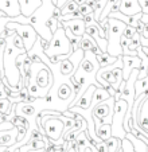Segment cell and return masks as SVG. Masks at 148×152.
<instances>
[{
  "mask_svg": "<svg viewBox=\"0 0 148 152\" xmlns=\"http://www.w3.org/2000/svg\"><path fill=\"white\" fill-rule=\"evenodd\" d=\"M140 8H141V12L144 15H148V0H139Z\"/></svg>",
  "mask_w": 148,
  "mask_h": 152,
  "instance_id": "35",
  "label": "cell"
},
{
  "mask_svg": "<svg viewBox=\"0 0 148 152\" xmlns=\"http://www.w3.org/2000/svg\"><path fill=\"white\" fill-rule=\"evenodd\" d=\"M78 11H80V14L82 15V16H86V15L93 14V8H92V7H89L86 3H85V4H82V6H80Z\"/></svg>",
  "mask_w": 148,
  "mask_h": 152,
  "instance_id": "33",
  "label": "cell"
},
{
  "mask_svg": "<svg viewBox=\"0 0 148 152\" xmlns=\"http://www.w3.org/2000/svg\"><path fill=\"white\" fill-rule=\"evenodd\" d=\"M140 42H141V47H147L148 49V38H143L140 35Z\"/></svg>",
  "mask_w": 148,
  "mask_h": 152,
  "instance_id": "40",
  "label": "cell"
},
{
  "mask_svg": "<svg viewBox=\"0 0 148 152\" xmlns=\"http://www.w3.org/2000/svg\"><path fill=\"white\" fill-rule=\"evenodd\" d=\"M122 81H128L132 72L136 69H140L141 59L139 57H132V55H122Z\"/></svg>",
  "mask_w": 148,
  "mask_h": 152,
  "instance_id": "6",
  "label": "cell"
},
{
  "mask_svg": "<svg viewBox=\"0 0 148 152\" xmlns=\"http://www.w3.org/2000/svg\"><path fill=\"white\" fill-rule=\"evenodd\" d=\"M145 92H148V75L143 80H137L135 83V100L144 94Z\"/></svg>",
  "mask_w": 148,
  "mask_h": 152,
  "instance_id": "21",
  "label": "cell"
},
{
  "mask_svg": "<svg viewBox=\"0 0 148 152\" xmlns=\"http://www.w3.org/2000/svg\"><path fill=\"white\" fill-rule=\"evenodd\" d=\"M75 63L73 62L71 59H63L62 62L59 63V73L62 75H70L74 73V70H75Z\"/></svg>",
  "mask_w": 148,
  "mask_h": 152,
  "instance_id": "19",
  "label": "cell"
},
{
  "mask_svg": "<svg viewBox=\"0 0 148 152\" xmlns=\"http://www.w3.org/2000/svg\"><path fill=\"white\" fill-rule=\"evenodd\" d=\"M78 72H82L85 74H93L94 73V65L93 62L88 59V57H84V59L80 62V67H78Z\"/></svg>",
  "mask_w": 148,
  "mask_h": 152,
  "instance_id": "23",
  "label": "cell"
},
{
  "mask_svg": "<svg viewBox=\"0 0 148 152\" xmlns=\"http://www.w3.org/2000/svg\"><path fill=\"white\" fill-rule=\"evenodd\" d=\"M109 98H111V96H109L108 90H106L105 88H97L96 92H94V94H93V100H92L90 108L93 109V108H96L98 104L104 102V101L109 100Z\"/></svg>",
  "mask_w": 148,
  "mask_h": 152,
  "instance_id": "16",
  "label": "cell"
},
{
  "mask_svg": "<svg viewBox=\"0 0 148 152\" xmlns=\"http://www.w3.org/2000/svg\"><path fill=\"white\" fill-rule=\"evenodd\" d=\"M51 1H53V3H54V6H55V3H57V1H55V0H51Z\"/></svg>",
  "mask_w": 148,
  "mask_h": 152,
  "instance_id": "49",
  "label": "cell"
},
{
  "mask_svg": "<svg viewBox=\"0 0 148 152\" xmlns=\"http://www.w3.org/2000/svg\"><path fill=\"white\" fill-rule=\"evenodd\" d=\"M105 143H106V145H108L109 152H117L121 149V140L114 137V136H112L111 139H108Z\"/></svg>",
  "mask_w": 148,
  "mask_h": 152,
  "instance_id": "26",
  "label": "cell"
},
{
  "mask_svg": "<svg viewBox=\"0 0 148 152\" xmlns=\"http://www.w3.org/2000/svg\"><path fill=\"white\" fill-rule=\"evenodd\" d=\"M108 53L112 57H122V47L120 45V39L122 37V32L125 30L127 24L121 20L113 19V18H108Z\"/></svg>",
  "mask_w": 148,
  "mask_h": 152,
  "instance_id": "2",
  "label": "cell"
},
{
  "mask_svg": "<svg viewBox=\"0 0 148 152\" xmlns=\"http://www.w3.org/2000/svg\"><path fill=\"white\" fill-rule=\"evenodd\" d=\"M59 24H61L59 20L54 19V18H50V19H48L47 22L45 23V27H46V28L50 30V32H51V34L54 35L55 32H57V30L59 28Z\"/></svg>",
  "mask_w": 148,
  "mask_h": 152,
  "instance_id": "28",
  "label": "cell"
},
{
  "mask_svg": "<svg viewBox=\"0 0 148 152\" xmlns=\"http://www.w3.org/2000/svg\"><path fill=\"white\" fill-rule=\"evenodd\" d=\"M96 61L100 67H106V66H111V65H114V63L120 62L121 57H112L108 53H105V54L96 55Z\"/></svg>",
  "mask_w": 148,
  "mask_h": 152,
  "instance_id": "17",
  "label": "cell"
},
{
  "mask_svg": "<svg viewBox=\"0 0 148 152\" xmlns=\"http://www.w3.org/2000/svg\"><path fill=\"white\" fill-rule=\"evenodd\" d=\"M144 26H145V24L143 23L141 20H139V22H137V26H136V31L139 32L140 35H141V34H143V31H144Z\"/></svg>",
  "mask_w": 148,
  "mask_h": 152,
  "instance_id": "39",
  "label": "cell"
},
{
  "mask_svg": "<svg viewBox=\"0 0 148 152\" xmlns=\"http://www.w3.org/2000/svg\"><path fill=\"white\" fill-rule=\"evenodd\" d=\"M20 12L24 18H30L42 7V0H19Z\"/></svg>",
  "mask_w": 148,
  "mask_h": 152,
  "instance_id": "9",
  "label": "cell"
},
{
  "mask_svg": "<svg viewBox=\"0 0 148 152\" xmlns=\"http://www.w3.org/2000/svg\"><path fill=\"white\" fill-rule=\"evenodd\" d=\"M1 123H4V115L3 113H0V124Z\"/></svg>",
  "mask_w": 148,
  "mask_h": 152,
  "instance_id": "45",
  "label": "cell"
},
{
  "mask_svg": "<svg viewBox=\"0 0 148 152\" xmlns=\"http://www.w3.org/2000/svg\"><path fill=\"white\" fill-rule=\"evenodd\" d=\"M78 8H80V6H78L74 0H70V1H67V3H66V6L61 10V14H62V16H65V15L73 14V12L78 11Z\"/></svg>",
  "mask_w": 148,
  "mask_h": 152,
  "instance_id": "27",
  "label": "cell"
},
{
  "mask_svg": "<svg viewBox=\"0 0 148 152\" xmlns=\"http://www.w3.org/2000/svg\"><path fill=\"white\" fill-rule=\"evenodd\" d=\"M38 42L40 43V46H42L43 51H45V50L47 49V47H48V43H50V42H47L46 39H43V38H40V37H38Z\"/></svg>",
  "mask_w": 148,
  "mask_h": 152,
  "instance_id": "37",
  "label": "cell"
},
{
  "mask_svg": "<svg viewBox=\"0 0 148 152\" xmlns=\"http://www.w3.org/2000/svg\"><path fill=\"white\" fill-rule=\"evenodd\" d=\"M71 94H73V90H71V88L67 83L59 85V88H58V97H59V100H69L71 97Z\"/></svg>",
  "mask_w": 148,
  "mask_h": 152,
  "instance_id": "24",
  "label": "cell"
},
{
  "mask_svg": "<svg viewBox=\"0 0 148 152\" xmlns=\"http://www.w3.org/2000/svg\"><path fill=\"white\" fill-rule=\"evenodd\" d=\"M136 34H137L136 28H133V27H129V26H127V27H125V30H124V32H122V37L125 38V39L131 40L132 38H133Z\"/></svg>",
  "mask_w": 148,
  "mask_h": 152,
  "instance_id": "31",
  "label": "cell"
},
{
  "mask_svg": "<svg viewBox=\"0 0 148 152\" xmlns=\"http://www.w3.org/2000/svg\"><path fill=\"white\" fill-rule=\"evenodd\" d=\"M141 50H143V53L145 54V57L148 58V49H147V47H141Z\"/></svg>",
  "mask_w": 148,
  "mask_h": 152,
  "instance_id": "44",
  "label": "cell"
},
{
  "mask_svg": "<svg viewBox=\"0 0 148 152\" xmlns=\"http://www.w3.org/2000/svg\"><path fill=\"white\" fill-rule=\"evenodd\" d=\"M120 12L127 16H132L141 12L139 0H120Z\"/></svg>",
  "mask_w": 148,
  "mask_h": 152,
  "instance_id": "11",
  "label": "cell"
},
{
  "mask_svg": "<svg viewBox=\"0 0 148 152\" xmlns=\"http://www.w3.org/2000/svg\"><path fill=\"white\" fill-rule=\"evenodd\" d=\"M143 133H144V136H147V139H148V131H144Z\"/></svg>",
  "mask_w": 148,
  "mask_h": 152,
  "instance_id": "47",
  "label": "cell"
},
{
  "mask_svg": "<svg viewBox=\"0 0 148 152\" xmlns=\"http://www.w3.org/2000/svg\"><path fill=\"white\" fill-rule=\"evenodd\" d=\"M6 30H14L22 38L23 43H24V49H26L27 53L31 51L38 40V32L35 31V28L31 24H20L18 22H8L6 24Z\"/></svg>",
  "mask_w": 148,
  "mask_h": 152,
  "instance_id": "4",
  "label": "cell"
},
{
  "mask_svg": "<svg viewBox=\"0 0 148 152\" xmlns=\"http://www.w3.org/2000/svg\"><path fill=\"white\" fill-rule=\"evenodd\" d=\"M34 113H35V106L32 105V104L24 102V101L15 104V115L16 116H22V117L29 118V117H31Z\"/></svg>",
  "mask_w": 148,
  "mask_h": 152,
  "instance_id": "15",
  "label": "cell"
},
{
  "mask_svg": "<svg viewBox=\"0 0 148 152\" xmlns=\"http://www.w3.org/2000/svg\"><path fill=\"white\" fill-rule=\"evenodd\" d=\"M127 110H128V102L125 100L120 98L114 102V112L113 118H112V135L120 140H122L127 135V132L124 131V118H125Z\"/></svg>",
  "mask_w": 148,
  "mask_h": 152,
  "instance_id": "3",
  "label": "cell"
},
{
  "mask_svg": "<svg viewBox=\"0 0 148 152\" xmlns=\"http://www.w3.org/2000/svg\"><path fill=\"white\" fill-rule=\"evenodd\" d=\"M114 97H111L109 100L104 101V102L98 104V105L96 106V108H93V116H96V117L101 118V120H104V123H105V118L108 117V116H111L112 118H113V112H114Z\"/></svg>",
  "mask_w": 148,
  "mask_h": 152,
  "instance_id": "7",
  "label": "cell"
},
{
  "mask_svg": "<svg viewBox=\"0 0 148 152\" xmlns=\"http://www.w3.org/2000/svg\"><path fill=\"white\" fill-rule=\"evenodd\" d=\"M12 43H14V46L16 47V49H19V50H26V49H24V43H23L22 38H20L18 34H15L14 37H12Z\"/></svg>",
  "mask_w": 148,
  "mask_h": 152,
  "instance_id": "32",
  "label": "cell"
},
{
  "mask_svg": "<svg viewBox=\"0 0 148 152\" xmlns=\"http://www.w3.org/2000/svg\"><path fill=\"white\" fill-rule=\"evenodd\" d=\"M0 11H3L8 18H18L22 15L19 0H0Z\"/></svg>",
  "mask_w": 148,
  "mask_h": 152,
  "instance_id": "8",
  "label": "cell"
},
{
  "mask_svg": "<svg viewBox=\"0 0 148 152\" xmlns=\"http://www.w3.org/2000/svg\"><path fill=\"white\" fill-rule=\"evenodd\" d=\"M4 148H7V147H0V152H3Z\"/></svg>",
  "mask_w": 148,
  "mask_h": 152,
  "instance_id": "48",
  "label": "cell"
},
{
  "mask_svg": "<svg viewBox=\"0 0 148 152\" xmlns=\"http://www.w3.org/2000/svg\"><path fill=\"white\" fill-rule=\"evenodd\" d=\"M141 37H143V38H148V23L144 26V31H143Z\"/></svg>",
  "mask_w": 148,
  "mask_h": 152,
  "instance_id": "41",
  "label": "cell"
},
{
  "mask_svg": "<svg viewBox=\"0 0 148 152\" xmlns=\"http://www.w3.org/2000/svg\"><path fill=\"white\" fill-rule=\"evenodd\" d=\"M74 1H75V3H77L78 6H82V4H85L86 1H88V0H74Z\"/></svg>",
  "mask_w": 148,
  "mask_h": 152,
  "instance_id": "42",
  "label": "cell"
},
{
  "mask_svg": "<svg viewBox=\"0 0 148 152\" xmlns=\"http://www.w3.org/2000/svg\"><path fill=\"white\" fill-rule=\"evenodd\" d=\"M18 128L15 126L14 129L10 131H1L0 132V147H12L18 143Z\"/></svg>",
  "mask_w": 148,
  "mask_h": 152,
  "instance_id": "14",
  "label": "cell"
},
{
  "mask_svg": "<svg viewBox=\"0 0 148 152\" xmlns=\"http://www.w3.org/2000/svg\"><path fill=\"white\" fill-rule=\"evenodd\" d=\"M45 101H46V102H51V101H53L51 94H47V96H46V97H45Z\"/></svg>",
  "mask_w": 148,
  "mask_h": 152,
  "instance_id": "43",
  "label": "cell"
},
{
  "mask_svg": "<svg viewBox=\"0 0 148 152\" xmlns=\"http://www.w3.org/2000/svg\"><path fill=\"white\" fill-rule=\"evenodd\" d=\"M61 116H46L45 118H42L43 133L55 143L62 140L63 132H65V124Z\"/></svg>",
  "mask_w": 148,
  "mask_h": 152,
  "instance_id": "5",
  "label": "cell"
},
{
  "mask_svg": "<svg viewBox=\"0 0 148 152\" xmlns=\"http://www.w3.org/2000/svg\"><path fill=\"white\" fill-rule=\"evenodd\" d=\"M96 136L100 139L101 141H106L111 139L112 136V124H103L101 126L96 128Z\"/></svg>",
  "mask_w": 148,
  "mask_h": 152,
  "instance_id": "18",
  "label": "cell"
},
{
  "mask_svg": "<svg viewBox=\"0 0 148 152\" xmlns=\"http://www.w3.org/2000/svg\"><path fill=\"white\" fill-rule=\"evenodd\" d=\"M62 23H63V27L70 30L74 37L82 38L85 35L86 24L82 19H74V20H69V22H62Z\"/></svg>",
  "mask_w": 148,
  "mask_h": 152,
  "instance_id": "12",
  "label": "cell"
},
{
  "mask_svg": "<svg viewBox=\"0 0 148 152\" xmlns=\"http://www.w3.org/2000/svg\"><path fill=\"white\" fill-rule=\"evenodd\" d=\"M97 86L94 83L88 86V89L82 93V97H80V100L77 101L75 104V108L77 109H82V110H88L90 109V105H92V100H93V94L96 92Z\"/></svg>",
  "mask_w": 148,
  "mask_h": 152,
  "instance_id": "10",
  "label": "cell"
},
{
  "mask_svg": "<svg viewBox=\"0 0 148 152\" xmlns=\"http://www.w3.org/2000/svg\"><path fill=\"white\" fill-rule=\"evenodd\" d=\"M45 54L47 57H53V55H66V57H70V54H74L70 40L66 37V31L62 22H61L59 28L57 30V32L53 35V39L48 43V47L45 50Z\"/></svg>",
  "mask_w": 148,
  "mask_h": 152,
  "instance_id": "1",
  "label": "cell"
},
{
  "mask_svg": "<svg viewBox=\"0 0 148 152\" xmlns=\"http://www.w3.org/2000/svg\"><path fill=\"white\" fill-rule=\"evenodd\" d=\"M12 110H14V104L8 98L0 100V113H3L4 116H8V115H11Z\"/></svg>",
  "mask_w": 148,
  "mask_h": 152,
  "instance_id": "25",
  "label": "cell"
},
{
  "mask_svg": "<svg viewBox=\"0 0 148 152\" xmlns=\"http://www.w3.org/2000/svg\"><path fill=\"white\" fill-rule=\"evenodd\" d=\"M125 137L129 139V141L132 143V145H133V148H135V151H136V152H148V145H147V144L143 143L140 139L135 137L131 132L127 133Z\"/></svg>",
  "mask_w": 148,
  "mask_h": 152,
  "instance_id": "20",
  "label": "cell"
},
{
  "mask_svg": "<svg viewBox=\"0 0 148 152\" xmlns=\"http://www.w3.org/2000/svg\"><path fill=\"white\" fill-rule=\"evenodd\" d=\"M93 1H96V3H97V1H100V0H93Z\"/></svg>",
  "mask_w": 148,
  "mask_h": 152,
  "instance_id": "50",
  "label": "cell"
},
{
  "mask_svg": "<svg viewBox=\"0 0 148 152\" xmlns=\"http://www.w3.org/2000/svg\"><path fill=\"white\" fill-rule=\"evenodd\" d=\"M94 148L97 149V152H109L108 145H106L105 141H101V143L96 144V145H94Z\"/></svg>",
  "mask_w": 148,
  "mask_h": 152,
  "instance_id": "34",
  "label": "cell"
},
{
  "mask_svg": "<svg viewBox=\"0 0 148 152\" xmlns=\"http://www.w3.org/2000/svg\"><path fill=\"white\" fill-rule=\"evenodd\" d=\"M93 43H96V40H94L90 35H88L85 32V35L81 38V42H80V45H78V50H82V51H85V53L90 51Z\"/></svg>",
  "mask_w": 148,
  "mask_h": 152,
  "instance_id": "22",
  "label": "cell"
},
{
  "mask_svg": "<svg viewBox=\"0 0 148 152\" xmlns=\"http://www.w3.org/2000/svg\"><path fill=\"white\" fill-rule=\"evenodd\" d=\"M53 82V73L47 69V67H42L35 75V83L39 88H51Z\"/></svg>",
  "mask_w": 148,
  "mask_h": 152,
  "instance_id": "13",
  "label": "cell"
},
{
  "mask_svg": "<svg viewBox=\"0 0 148 152\" xmlns=\"http://www.w3.org/2000/svg\"><path fill=\"white\" fill-rule=\"evenodd\" d=\"M82 20L85 22L86 26H89V24H92L96 19H94V15H93V14H90V15H86V16H84V19H82Z\"/></svg>",
  "mask_w": 148,
  "mask_h": 152,
  "instance_id": "36",
  "label": "cell"
},
{
  "mask_svg": "<svg viewBox=\"0 0 148 152\" xmlns=\"http://www.w3.org/2000/svg\"><path fill=\"white\" fill-rule=\"evenodd\" d=\"M121 151L122 152H136L133 145H132V143L129 141V139H127V137H124L121 140Z\"/></svg>",
  "mask_w": 148,
  "mask_h": 152,
  "instance_id": "29",
  "label": "cell"
},
{
  "mask_svg": "<svg viewBox=\"0 0 148 152\" xmlns=\"http://www.w3.org/2000/svg\"><path fill=\"white\" fill-rule=\"evenodd\" d=\"M55 1H57V3H55V7H58L59 10H62L63 7L66 6V3L70 1V0H55Z\"/></svg>",
  "mask_w": 148,
  "mask_h": 152,
  "instance_id": "38",
  "label": "cell"
},
{
  "mask_svg": "<svg viewBox=\"0 0 148 152\" xmlns=\"http://www.w3.org/2000/svg\"><path fill=\"white\" fill-rule=\"evenodd\" d=\"M27 89H29L30 96H32V97H35V98L42 97V94H40V88L37 85V83H30V86Z\"/></svg>",
  "mask_w": 148,
  "mask_h": 152,
  "instance_id": "30",
  "label": "cell"
},
{
  "mask_svg": "<svg viewBox=\"0 0 148 152\" xmlns=\"http://www.w3.org/2000/svg\"><path fill=\"white\" fill-rule=\"evenodd\" d=\"M67 152H77V151H75V149H73V148H70V147H69V149H67Z\"/></svg>",
  "mask_w": 148,
  "mask_h": 152,
  "instance_id": "46",
  "label": "cell"
}]
</instances>
